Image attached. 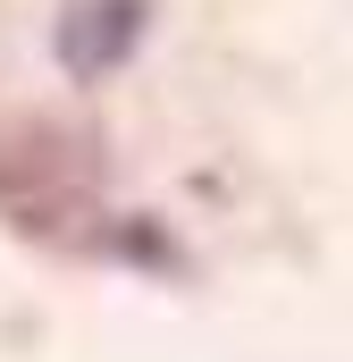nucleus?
Listing matches in <instances>:
<instances>
[{"label":"nucleus","instance_id":"f257e3e1","mask_svg":"<svg viewBox=\"0 0 353 362\" xmlns=\"http://www.w3.org/2000/svg\"><path fill=\"white\" fill-rule=\"evenodd\" d=\"M152 34V0H68L59 25H51V51H59V76L68 85H101L118 76Z\"/></svg>","mask_w":353,"mask_h":362}]
</instances>
